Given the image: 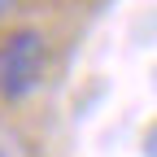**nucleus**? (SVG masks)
<instances>
[{"mask_svg":"<svg viewBox=\"0 0 157 157\" xmlns=\"http://www.w3.org/2000/svg\"><path fill=\"white\" fill-rule=\"evenodd\" d=\"M48 70V39L35 26H17L0 44V96L5 101H26L44 83Z\"/></svg>","mask_w":157,"mask_h":157,"instance_id":"obj_1","label":"nucleus"}]
</instances>
